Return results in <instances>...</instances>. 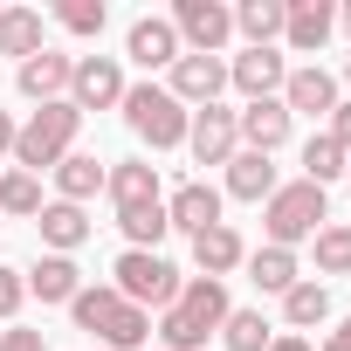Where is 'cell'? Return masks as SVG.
Segmentation results:
<instances>
[{
	"mask_svg": "<svg viewBox=\"0 0 351 351\" xmlns=\"http://www.w3.org/2000/svg\"><path fill=\"white\" fill-rule=\"evenodd\" d=\"M69 317H76V330L97 337V351H138V344H152V317L138 303H124L110 282H83L76 303H69Z\"/></svg>",
	"mask_w": 351,
	"mask_h": 351,
	"instance_id": "obj_2",
	"label": "cell"
},
{
	"mask_svg": "<svg viewBox=\"0 0 351 351\" xmlns=\"http://www.w3.org/2000/svg\"><path fill=\"white\" fill-rule=\"evenodd\" d=\"M49 200H42V180L35 172H21V165H8L0 172V221H35Z\"/></svg>",
	"mask_w": 351,
	"mask_h": 351,
	"instance_id": "obj_27",
	"label": "cell"
},
{
	"mask_svg": "<svg viewBox=\"0 0 351 351\" xmlns=\"http://www.w3.org/2000/svg\"><path fill=\"white\" fill-rule=\"evenodd\" d=\"M282 76H289V56H282V49H241V56L228 62V83H234L248 104L282 97Z\"/></svg>",
	"mask_w": 351,
	"mask_h": 351,
	"instance_id": "obj_14",
	"label": "cell"
},
{
	"mask_svg": "<svg viewBox=\"0 0 351 351\" xmlns=\"http://www.w3.org/2000/svg\"><path fill=\"white\" fill-rule=\"evenodd\" d=\"M221 344H228V351H269V344H276V330H269V317H262V310H228Z\"/></svg>",
	"mask_w": 351,
	"mask_h": 351,
	"instance_id": "obj_31",
	"label": "cell"
},
{
	"mask_svg": "<svg viewBox=\"0 0 351 351\" xmlns=\"http://www.w3.org/2000/svg\"><path fill=\"white\" fill-rule=\"evenodd\" d=\"M165 90L180 97L186 110L221 104V90H228V56H180V62L165 69Z\"/></svg>",
	"mask_w": 351,
	"mask_h": 351,
	"instance_id": "obj_9",
	"label": "cell"
},
{
	"mask_svg": "<svg viewBox=\"0 0 351 351\" xmlns=\"http://www.w3.org/2000/svg\"><path fill=\"white\" fill-rule=\"evenodd\" d=\"M330 35H337V8L330 0H282V49L317 56Z\"/></svg>",
	"mask_w": 351,
	"mask_h": 351,
	"instance_id": "obj_12",
	"label": "cell"
},
{
	"mask_svg": "<svg viewBox=\"0 0 351 351\" xmlns=\"http://www.w3.org/2000/svg\"><path fill=\"white\" fill-rule=\"evenodd\" d=\"M35 234H42V255H76V248L90 241V214L69 207V200H49V207L35 214Z\"/></svg>",
	"mask_w": 351,
	"mask_h": 351,
	"instance_id": "obj_20",
	"label": "cell"
},
{
	"mask_svg": "<svg viewBox=\"0 0 351 351\" xmlns=\"http://www.w3.org/2000/svg\"><path fill=\"white\" fill-rule=\"evenodd\" d=\"M337 28H344V35H351V0H344V8H337Z\"/></svg>",
	"mask_w": 351,
	"mask_h": 351,
	"instance_id": "obj_40",
	"label": "cell"
},
{
	"mask_svg": "<svg viewBox=\"0 0 351 351\" xmlns=\"http://www.w3.org/2000/svg\"><path fill=\"white\" fill-rule=\"evenodd\" d=\"M330 138H344V145H351V97L330 110Z\"/></svg>",
	"mask_w": 351,
	"mask_h": 351,
	"instance_id": "obj_37",
	"label": "cell"
},
{
	"mask_svg": "<svg viewBox=\"0 0 351 351\" xmlns=\"http://www.w3.org/2000/svg\"><path fill=\"white\" fill-rule=\"evenodd\" d=\"M276 186H282V180H276V158H262V152H234V158H228V186H221V200H248V207H262Z\"/></svg>",
	"mask_w": 351,
	"mask_h": 351,
	"instance_id": "obj_21",
	"label": "cell"
},
{
	"mask_svg": "<svg viewBox=\"0 0 351 351\" xmlns=\"http://www.w3.org/2000/svg\"><path fill=\"white\" fill-rule=\"evenodd\" d=\"M104 193H110L117 214H138V207H158V200H165V193H158V165H152V158H117V165L104 172Z\"/></svg>",
	"mask_w": 351,
	"mask_h": 351,
	"instance_id": "obj_16",
	"label": "cell"
},
{
	"mask_svg": "<svg viewBox=\"0 0 351 351\" xmlns=\"http://www.w3.org/2000/svg\"><path fill=\"white\" fill-rule=\"evenodd\" d=\"M344 172H351V145H344V138H330V131H317V138L303 145V180L330 193V180H344Z\"/></svg>",
	"mask_w": 351,
	"mask_h": 351,
	"instance_id": "obj_26",
	"label": "cell"
},
{
	"mask_svg": "<svg viewBox=\"0 0 351 351\" xmlns=\"http://www.w3.org/2000/svg\"><path fill=\"white\" fill-rule=\"evenodd\" d=\"M76 131H83V110L62 97V104H42L21 131H14V165L21 172H35V180H42V172H56L69 152H76Z\"/></svg>",
	"mask_w": 351,
	"mask_h": 351,
	"instance_id": "obj_4",
	"label": "cell"
},
{
	"mask_svg": "<svg viewBox=\"0 0 351 351\" xmlns=\"http://www.w3.org/2000/svg\"><path fill=\"white\" fill-rule=\"evenodd\" d=\"M324 221H330V193L310 186V180H282V186L262 200V234H269V248H296V241H310Z\"/></svg>",
	"mask_w": 351,
	"mask_h": 351,
	"instance_id": "obj_5",
	"label": "cell"
},
{
	"mask_svg": "<svg viewBox=\"0 0 351 351\" xmlns=\"http://www.w3.org/2000/svg\"><path fill=\"white\" fill-rule=\"evenodd\" d=\"M241 262H248V241H241V228H234V221H221V228L193 234V269H200V276L228 282V276H234Z\"/></svg>",
	"mask_w": 351,
	"mask_h": 351,
	"instance_id": "obj_19",
	"label": "cell"
},
{
	"mask_svg": "<svg viewBox=\"0 0 351 351\" xmlns=\"http://www.w3.org/2000/svg\"><path fill=\"white\" fill-rule=\"evenodd\" d=\"M310 248H317V282L324 276H351V228L344 221H324L310 234Z\"/></svg>",
	"mask_w": 351,
	"mask_h": 351,
	"instance_id": "obj_30",
	"label": "cell"
},
{
	"mask_svg": "<svg viewBox=\"0 0 351 351\" xmlns=\"http://www.w3.org/2000/svg\"><path fill=\"white\" fill-rule=\"evenodd\" d=\"M234 35H248V49H276L282 42V0H241Z\"/></svg>",
	"mask_w": 351,
	"mask_h": 351,
	"instance_id": "obj_29",
	"label": "cell"
},
{
	"mask_svg": "<svg viewBox=\"0 0 351 351\" xmlns=\"http://www.w3.org/2000/svg\"><path fill=\"white\" fill-rule=\"evenodd\" d=\"M117 110H124V131L138 145H152V152H180L186 145V124H193V110L172 97L165 83H131Z\"/></svg>",
	"mask_w": 351,
	"mask_h": 351,
	"instance_id": "obj_3",
	"label": "cell"
},
{
	"mask_svg": "<svg viewBox=\"0 0 351 351\" xmlns=\"http://www.w3.org/2000/svg\"><path fill=\"white\" fill-rule=\"evenodd\" d=\"M241 269H248V282H255L262 296H289V289L303 282L296 248H269V241H262V248H248V262H241Z\"/></svg>",
	"mask_w": 351,
	"mask_h": 351,
	"instance_id": "obj_22",
	"label": "cell"
},
{
	"mask_svg": "<svg viewBox=\"0 0 351 351\" xmlns=\"http://www.w3.org/2000/svg\"><path fill=\"white\" fill-rule=\"evenodd\" d=\"M104 158L97 152H69L62 165H56V200H69V207H83V200H97L104 193Z\"/></svg>",
	"mask_w": 351,
	"mask_h": 351,
	"instance_id": "obj_24",
	"label": "cell"
},
{
	"mask_svg": "<svg viewBox=\"0 0 351 351\" xmlns=\"http://www.w3.org/2000/svg\"><path fill=\"white\" fill-rule=\"evenodd\" d=\"M117 228H124V248H158L172 228H165V200L158 207H138V214H117Z\"/></svg>",
	"mask_w": 351,
	"mask_h": 351,
	"instance_id": "obj_32",
	"label": "cell"
},
{
	"mask_svg": "<svg viewBox=\"0 0 351 351\" xmlns=\"http://www.w3.org/2000/svg\"><path fill=\"white\" fill-rule=\"evenodd\" d=\"M337 104H344V97H337V76H330V69L303 62V69L282 76V110H289V117H330Z\"/></svg>",
	"mask_w": 351,
	"mask_h": 351,
	"instance_id": "obj_15",
	"label": "cell"
},
{
	"mask_svg": "<svg viewBox=\"0 0 351 351\" xmlns=\"http://www.w3.org/2000/svg\"><path fill=\"white\" fill-rule=\"evenodd\" d=\"M76 289H83L76 255H35V269H28V296H42V303H76Z\"/></svg>",
	"mask_w": 351,
	"mask_h": 351,
	"instance_id": "obj_23",
	"label": "cell"
},
{
	"mask_svg": "<svg viewBox=\"0 0 351 351\" xmlns=\"http://www.w3.org/2000/svg\"><path fill=\"white\" fill-rule=\"evenodd\" d=\"M234 131H241V152H262V158H276V152L289 145L296 117L282 110V97H262V104H241V110H234Z\"/></svg>",
	"mask_w": 351,
	"mask_h": 351,
	"instance_id": "obj_10",
	"label": "cell"
},
{
	"mask_svg": "<svg viewBox=\"0 0 351 351\" xmlns=\"http://www.w3.org/2000/svg\"><path fill=\"white\" fill-rule=\"evenodd\" d=\"M344 90H351V56H344Z\"/></svg>",
	"mask_w": 351,
	"mask_h": 351,
	"instance_id": "obj_41",
	"label": "cell"
},
{
	"mask_svg": "<svg viewBox=\"0 0 351 351\" xmlns=\"http://www.w3.org/2000/svg\"><path fill=\"white\" fill-rule=\"evenodd\" d=\"M110 276H117L110 289H117L124 303H138L145 317H152V310H172V303H180V289H186V276L172 269V262H165L158 248H124Z\"/></svg>",
	"mask_w": 351,
	"mask_h": 351,
	"instance_id": "obj_6",
	"label": "cell"
},
{
	"mask_svg": "<svg viewBox=\"0 0 351 351\" xmlns=\"http://www.w3.org/2000/svg\"><path fill=\"white\" fill-rule=\"evenodd\" d=\"M344 186H351V172H344Z\"/></svg>",
	"mask_w": 351,
	"mask_h": 351,
	"instance_id": "obj_42",
	"label": "cell"
},
{
	"mask_svg": "<svg viewBox=\"0 0 351 351\" xmlns=\"http://www.w3.org/2000/svg\"><path fill=\"white\" fill-rule=\"evenodd\" d=\"M14 131H21V124H14L8 110H0V158H14Z\"/></svg>",
	"mask_w": 351,
	"mask_h": 351,
	"instance_id": "obj_38",
	"label": "cell"
},
{
	"mask_svg": "<svg viewBox=\"0 0 351 351\" xmlns=\"http://www.w3.org/2000/svg\"><path fill=\"white\" fill-rule=\"evenodd\" d=\"M124 62L117 56H76V76H69V104L90 117V110H117L124 104Z\"/></svg>",
	"mask_w": 351,
	"mask_h": 351,
	"instance_id": "obj_8",
	"label": "cell"
},
{
	"mask_svg": "<svg viewBox=\"0 0 351 351\" xmlns=\"http://www.w3.org/2000/svg\"><path fill=\"white\" fill-rule=\"evenodd\" d=\"M69 76H76V56L42 49V56H28V62L14 69V90H21L28 104H62V97H69Z\"/></svg>",
	"mask_w": 351,
	"mask_h": 351,
	"instance_id": "obj_18",
	"label": "cell"
},
{
	"mask_svg": "<svg viewBox=\"0 0 351 351\" xmlns=\"http://www.w3.org/2000/svg\"><path fill=\"white\" fill-rule=\"evenodd\" d=\"M0 351H49V344H42V330H21L14 324V330H0Z\"/></svg>",
	"mask_w": 351,
	"mask_h": 351,
	"instance_id": "obj_35",
	"label": "cell"
},
{
	"mask_svg": "<svg viewBox=\"0 0 351 351\" xmlns=\"http://www.w3.org/2000/svg\"><path fill=\"white\" fill-rule=\"evenodd\" d=\"M282 324H289V330H317V324H330V289H324L317 276H303V282L282 296Z\"/></svg>",
	"mask_w": 351,
	"mask_h": 351,
	"instance_id": "obj_28",
	"label": "cell"
},
{
	"mask_svg": "<svg viewBox=\"0 0 351 351\" xmlns=\"http://www.w3.org/2000/svg\"><path fill=\"white\" fill-rule=\"evenodd\" d=\"M317 351H351V317H337V324L324 330V344H317Z\"/></svg>",
	"mask_w": 351,
	"mask_h": 351,
	"instance_id": "obj_36",
	"label": "cell"
},
{
	"mask_svg": "<svg viewBox=\"0 0 351 351\" xmlns=\"http://www.w3.org/2000/svg\"><path fill=\"white\" fill-rule=\"evenodd\" d=\"M56 21L69 28V35H104V21H110V8H104V0H62V8H56Z\"/></svg>",
	"mask_w": 351,
	"mask_h": 351,
	"instance_id": "obj_33",
	"label": "cell"
},
{
	"mask_svg": "<svg viewBox=\"0 0 351 351\" xmlns=\"http://www.w3.org/2000/svg\"><path fill=\"white\" fill-rule=\"evenodd\" d=\"M269 351H317V344H310V337H296V330H282V337H276Z\"/></svg>",
	"mask_w": 351,
	"mask_h": 351,
	"instance_id": "obj_39",
	"label": "cell"
},
{
	"mask_svg": "<svg viewBox=\"0 0 351 351\" xmlns=\"http://www.w3.org/2000/svg\"><path fill=\"white\" fill-rule=\"evenodd\" d=\"M124 56H131L138 69H172L186 49H180V35H172L165 14H138V21L124 28Z\"/></svg>",
	"mask_w": 351,
	"mask_h": 351,
	"instance_id": "obj_17",
	"label": "cell"
},
{
	"mask_svg": "<svg viewBox=\"0 0 351 351\" xmlns=\"http://www.w3.org/2000/svg\"><path fill=\"white\" fill-rule=\"evenodd\" d=\"M186 152H193V165H228V158L241 152L234 110H228V104H207V110H193V124H186Z\"/></svg>",
	"mask_w": 351,
	"mask_h": 351,
	"instance_id": "obj_11",
	"label": "cell"
},
{
	"mask_svg": "<svg viewBox=\"0 0 351 351\" xmlns=\"http://www.w3.org/2000/svg\"><path fill=\"white\" fill-rule=\"evenodd\" d=\"M21 303H28V276L0 262V324H14V317H21Z\"/></svg>",
	"mask_w": 351,
	"mask_h": 351,
	"instance_id": "obj_34",
	"label": "cell"
},
{
	"mask_svg": "<svg viewBox=\"0 0 351 351\" xmlns=\"http://www.w3.org/2000/svg\"><path fill=\"white\" fill-rule=\"evenodd\" d=\"M228 310H234L228 282H214V276H186L180 303H172V310H158L152 337H158L165 351H207V337L228 324Z\"/></svg>",
	"mask_w": 351,
	"mask_h": 351,
	"instance_id": "obj_1",
	"label": "cell"
},
{
	"mask_svg": "<svg viewBox=\"0 0 351 351\" xmlns=\"http://www.w3.org/2000/svg\"><path fill=\"white\" fill-rule=\"evenodd\" d=\"M42 49H49V28H42L35 8H0V56H14V69H21Z\"/></svg>",
	"mask_w": 351,
	"mask_h": 351,
	"instance_id": "obj_25",
	"label": "cell"
},
{
	"mask_svg": "<svg viewBox=\"0 0 351 351\" xmlns=\"http://www.w3.org/2000/svg\"><path fill=\"white\" fill-rule=\"evenodd\" d=\"M165 21H172V35H180L186 56H221L234 42V8L228 0H180Z\"/></svg>",
	"mask_w": 351,
	"mask_h": 351,
	"instance_id": "obj_7",
	"label": "cell"
},
{
	"mask_svg": "<svg viewBox=\"0 0 351 351\" xmlns=\"http://www.w3.org/2000/svg\"><path fill=\"white\" fill-rule=\"evenodd\" d=\"M165 228H180L186 241L207 234V228H221V186H207V180L172 186V193H165Z\"/></svg>",
	"mask_w": 351,
	"mask_h": 351,
	"instance_id": "obj_13",
	"label": "cell"
}]
</instances>
